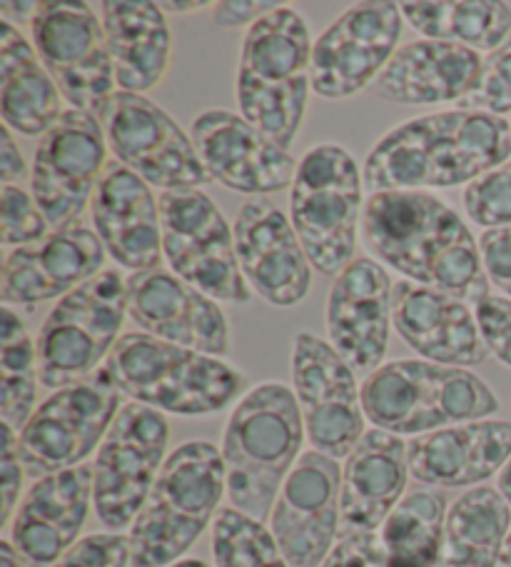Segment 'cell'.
I'll return each instance as SVG.
<instances>
[{
  "label": "cell",
  "mask_w": 511,
  "mask_h": 567,
  "mask_svg": "<svg viewBox=\"0 0 511 567\" xmlns=\"http://www.w3.org/2000/svg\"><path fill=\"white\" fill-rule=\"evenodd\" d=\"M365 246L419 286L445 290L471 308L489 292L481 248L459 213L437 195L385 190L369 195L362 213Z\"/></svg>",
  "instance_id": "1"
},
{
  "label": "cell",
  "mask_w": 511,
  "mask_h": 567,
  "mask_svg": "<svg viewBox=\"0 0 511 567\" xmlns=\"http://www.w3.org/2000/svg\"><path fill=\"white\" fill-rule=\"evenodd\" d=\"M511 158V123L481 111L425 115L389 131L369 151L365 188L425 190L474 183Z\"/></svg>",
  "instance_id": "2"
},
{
  "label": "cell",
  "mask_w": 511,
  "mask_h": 567,
  "mask_svg": "<svg viewBox=\"0 0 511 567\" xmlns=\"http://www.w3.org/2000/svg\"><path fill=\"white\" fill-rule=\"evenodd\" d=\"M302 410L294 390L262 383L240 398L222 437L228 497L234 511L270 520L292 467L302 457Z\"/></svg>",
  "instance_id": "3"
},
{
  "label": "cell",
  "mask_w": 511,
  "mask_h": 567,
  "mask_svg": "<svg viewBox=\"0 0 511 567\" xmlns=\"http://www.w3.org/2000/svg\"><path fill=\"white\" fill-rule=\"evenodd\" d=\"M228 493L222 450L208 440L175 447L131 527L133 567H170L200 540Z\"/></svg>",
  "instance_id": "4"
},
{
  "label": "cell",
  "mask_w": 511,
  "mask_h": 567,
  "mask_svg": "<svg viewBox=\"0 0 511 567\" xmlns=\"http://www.w3.org/2000/svg\"><path fill=\"white\" fill-rule=\"evenodd\" d=\"M312 48L307 21L284 6L244 35L234 83L240 113L284 151L298 138L307 111Z\"/></svg>",
  "instance_id": "5"
},
{
  "label": "cell",
  "mask_w": 511,
  "mask_h": 567,
  "mask_svg": "<svg viewBox=\"0 0 511 567\" xmlns=\"http://www.w3.org/2000/svg\"><path fill=\"white\" fill-rule=\"evenodd\" d=\"M121 393L133 403L182 417L215 415L240 398L244 378L222 358L205 355L147 332H127L107 358Z\"/></svg>",
  "instance_id": "6"
},
{
  "label": "cell",
  "mask_w": 511,
  "mask_h": 567,
  "mask_svg": "<svg viewBox=\"0 0 511 567\" xmlns=\"http://www.w3.org/2000/svg\"><path fill=\"white\" fill-rule=\"evenodd\" d=\"M362 405L372 425L399 437H419L499 413L494 390L479 375L429 360L382 365L362 385Z\"/></svg>",
  "instance_id": "7"
},
{
  "label": "cell",
  "mask_w": 511,
  "mask_h": 567,
  "mask_svg": "<svg viewBox=\"0 0 511 567\" xmlns=\"http://www.w3.org/2000/svg\"><path fill=\"white\" fill-rule=\"evenodd\" d=\"M365 178L340 145H317L298 165L290 193V220L314 270L340 278L357 252Z\"/></svg>",
  "instance_id": "8"
},
{
  "label": "cell",
  "mask_w": 511,
  "mask_h": 567,
  "mask_svg": "<svg viewBox=\"0 0 511 567\" xmlns=\"http://www.w3.org/2000/svg\"><path fill=\"white\" fill-rule=\"evenodd\" d=\"M127 316V280L103 270L67 292L51 310L38 338V375L45 388H71L111 358Z\"/></svg>",
  "instance_id": "9"
},
{
  "label": "cell",
  "mask_w": 511,
  "mask_h": 567,
  "mask_svg": "<svg viewBox=\"0 0 511 567\" xmlns=\"http://www.w3.org/2000/svg\"><path fill=\"white\" fill-rule=\"evenodd\" d=\"M170 423L143 403L121 408L93 463V507L97 520L121 533L140 515L165 465Z\"/></svg>",
  "instance_id": "10"
},
{
  "label": "cell",
  "mask_w": 511,
  "mask_h": 567,
  "mask_svg": "<svg viewBox=\"0 0 511 567\" xmlns=\"http://www.w3.org/2000/svg\"><path fill=\"white\" fill-rule=\"evenodd\" d=\"M31 33L38 58L65 101L103 123L117 81L105 31L93 8L75 0L41 3Z\"/></svg>",
  "instance_id": "11"
},
{
  "label": "cell",
  "mask_w": 511,
  "mask_h": 567,
  "mask_svg": "<svg viewBox=\"0 0 511 567\" xmlns=\"http://www.w3.org/2000/svg\"><path fill=\"white\" fill-rule=\"evenodd\" d=\"M163 256L175 276L222 302H248L252 290L234 250V233L208 195L167 190L160 195Z\"/></svg>",
  "instance_id": "12"
},
{
  "label": "cell",
  "mask_w": 511,
  "mask_h": 567,
  "mask_svg": "<svg viewBox=\"0 0 511 567\" xmlns=\"http://www.w3.org/2000/svg\"><path fill=\"white\" fill-rule=\"evenodd\" d=\"M121 413V388L111 370L101 368L83 383L53 393L18 433L25 473L45 475L71 471L103 445Z\"/></svg>",
  "instance_id": "13"
},
{
  "label": "cell",
  "mask_w": 511,
  "mask_h": 567,
  "mask_svg": "<svg viewBox=\"0 0 511 567\" xmlns=\"http://www.w3.org/2000/svg\"><path fill=\"white\" fill-rule=\"evenodd\" d=\"M103 131L117 161L147 185L167 193L200 190L212 183L190 135L150 97L117 91L105 113Z\"/></svg>",
  "instance_id": "14"
},
{
  "label": "cell",
  "mask_w": 511,
  "mask_h": 567,
  "mask_svg": "<svg viewBox=\"0 0 511 567\" xmlns=\"http://www.w3.org/2000/svg\"><path fill=\"white\" fill-rule=\"evenodd\" d=\"M292 383L312 450L340 461L365 437L357 373L322 338L300 332L292 346Z\"/></svg>",
  "instance_id": "15"
},
{
  "label": "cell",
  "mask_w": 511,
  "mask_h": 567,
  "mask_svg": "<svg viewBox=\"0 0 511 567\" xmlns=\"http://www.w3.org/2000/svg\"><path fill=\"white\" fill-rule=\"evenodd\" d=\"M107 138L103 123L83 111H63L38 145L31 188L38 208L55 230L77 223L105 171Z\"/></svg>",
  "instance_id": "16"
},
{
  "label": "cell",
  "mask_w": 511,
  "mask_h": 567,
  "mask_svg": "<svg viewBox=\"0 0 511 567\" xmlns=\"http://www.w3.org/2000/svg\"><path fill=\"white\" fill-rule=\"evenodd\" d=\"M397 3H362L334 21L312 48V91L345 101L377 83L401 35Z\"/></svg>",
  "instance_id": "17"
},
{
  "label": "cell",
  "mask_w": 511,
  "mask_h": 567,
  "mask_svg": "<svg viewBox=\"0 0 511 567\" xmlns=\"http://www.w3.org/2000/svg\"><path fill=\"white\" fill-rule=\"evenodd\" d=\"M342 525V467L307 450L284 481L270 530L290 567H320L337 545Z\"/></svg>",
  "instance_id": "18"
},
{
  "label": "cell",
  "mask_w": 511,
  "mask_h": 567,
  "mask_svg": "<svg viewBox=\"0 0 511 567\" xmlns=\"http://www.w3.org/2000/svg\"><path fill=\"white\" fill-rule=\"evenodd\" d=\"M232 233L250 290L278 308H292L307 298L312 262L280 205L268 198H250L240 208Z\"/></svg>",
  "instance_id": "19"
},
{
  "label": "cell",
  "mask_w": 511,
  "mask_h": 567,
  "mask_svg": "<svg viewBox=\"0 0 511 567\" xmlns=\"http://www.w3.org/2000/svg\"><path fill=\"white\" fill-rule=\"evenodd\" d=\"M127 312L147 336L165 343L222 358L230 350V326L218 300L165 270L127 278Z\"/></svg>",
  "instance_id": "20"
},
{
  "label": "cell",
  "mask_w": 511,
  "mask_h": 567,
  "mask_svg": "<svg viewBox=\"0 0 511 567\" xmlns=\"http://www.w3.org/2000/svg\"><path fill=\"white\" fill-rule=\"evenodd\" d=\"M190 133L202 165L225 188L258 198L262 193L292 188L298 163L242 115L205 111L195 118Z\"/></svg>",
  "instance_id": "21"
},
{
  "label": "cell",
  "mask_w": 511,
  "mask_h": 567,
  "mask_svg": "<svg viewBox=\"0 0 511 567\" xmlns=\"http://www.w3.org/2000/svg\"><path fill=\"white\" fill-rule=\"evenodd\" d=\"M392 290L385 268L372 258H357L334 278L327 300L330 346L357 375L377 373L387 355Z\"/></svg>",
  "instance_id": "22"
},
{
  "label": "cell",
  "mask_w": 511,
  "mask_h": 567,
  "mask_svg": "<svg viewBox=\"0 0 511 567\" xmlns=\"http://www.w3.org/2000/svg\"><path fill=\"white\" fill-rule=\"evenodd\" d=\"M105 256L101 236L87 225L75 223L55 230L33 246L8 252L0 270V298L6 306H38L65 298L101 272Z\"/></svg>",
  "instance_id": "23"
},
{
  "label": "cell",
  "mask_w": 511,
  "mask_h": 567,
  "mask_svg": "<svg viewBox=\"0 0 511 567\" xmlns=\"http://www.w3.org/2000/svg\"><path fill=\"white\" fill-rule=\"evenodd\" d=\"M93 505V465L45 475L18 505L11 543L28 567H53L81 543Z\"/></svg>",
  "instance_id": "24"
},
{
  "label": "cell",
  "mask_w": 511,
  "mask_h": 567,
  "mask_svg": "<svg viewBox=\"0 0 511 567\" xmlns=\"http://www.w3.org/2000/svg\"><path fill=\"white\" fill-rule=\"evenodd\" d=\"M392 322L399 338L429 363L474 368L489 358L474 308L445 290L411 280L397 282L392 290Z\"/></svg>",
  "instance_id": "25"
},
{
  "label": "cell",
  "mask_w": 511,
  "mask_h": 567,
  "mask_svg": "<svg viewBox=\"0 0 511 567\" xmlns=\"http://www.w3.org/2000/svg\"><path fill=\"white\" fill-rule=\"evenodd\" d=\"M93 225L117 266L133 272L157 270L163 256L160 205L150 185L121 161L105 165L93 203Z\"/></svg>",
  "instance_id": "26"
},
{
  "label": "cell",
  "mask_w": 511,
  "mask_h": 567,
  "mask_svg": "<svg viewBox=\"0 0 511 567\" xmlns=\"http://www.w3.org/2000/svg\"><path fill=\"white\" fill-rule=\"evenodd\" d=\"M409 473L437 487H467L499 475L511 461V420H474L407 443Z\"/></svg>",
  "instance_id": "27"
},
{
  "label": "cell",
  "mask_w": 511,
  "mask_h": 567,
  "mask_svg": "<svg viewBox=\"0 0 511 567\" xmlns=\"http://www.w3.org/2000/svg\"><path fill=\"white\" fill-rule=\"evenodd\" d=\"M409 475L405 440L379 427L367 430L342 471L340 537L382 530L401 503Z\"/></svg>",
  "instance_id": "28"
},
{
  "label": "cell",
  "mask_w": 511,
  "mask_h": 567,
  "mask_svg": "<svg viewBox=\"0 0 511 567\" xmlns=\"http://www.w3.org/2000/svg\"><path fill=\"white\" fill-rule=\"evenodd\" d=\"M484 68L481 53L457 43L415 41L399 48L375 83L382 101L397 105L461 103Z\"/></svg>",
  "instance_id": "29"
},
{
  "label": "cell",
  "mask_w": 511,
  "mask_h": 567,
  "mask_svg": "<svg viewBox=\"0 0 511 567\" xmlns=\"http://www.w3.org/2000/svg\"><path fill=\"white\" fill-rule=\"evenodd\" d=\"M115 81L143 95L163 81L170 63V28L160 6L147 0H107L101 6Z\"/></svg>",
  "instance_id": "30"
},
{
  "label": "cell",
  "mask_w": 511,
  "mask_h": 567,
  "mask_svg": "<svg viewBox=\"0 0 511 567\" xmlns=\"http://www.w3.org/2000/svg\"><path fill=\"white\" fill-rule=\"evenodd\" d=\"M0 113L6 128L38 138L61 121V91L13 23L0 25Z\"/></svg>",
  "instance_id": "31"
},
{
  "label": "cell",
  "mask_w": 511,
  "mask_h": 567,
  "mask_svg": "<svg viewBox=\"0 0 511 567\" xmlns=\"http://www.w3.org/2000/svg\"><path fill=\"white\" fill-rule=\"evenodd\" d=\"M511 505L497 487L479 485L447 513L439 567H497L511 533Z\"/></svg>",
  "instance_id": "32"
},
{
  "label": "cell",
  "mask_w": 511,
  "mask_h": 567,
  "mask_svg": "<svg viewBox=\"0 0 511 567\" xmlns=\"http://www.w3.org/2000/svg\"><path fill=\"white\" fill-rule=\"evenodd\" d=\"M401 18L427 41L457 43L494 53L511 35V8L494 0L474 3H401Z\"/></svg>",
  "instance_id": "33"
},
{
  "label": "cell",
  "mask_w": 511,
  "mask_h": 567,
  "mask_svg": "<svg viewBox=\"0 0 511 567\" xmlns=\"http://www.w3.org/2000/svg\"><path fill=\"white\" fill-rule=\"evenodd\" d=\"M447 513L441 493L415 491L401 497L379 533L385 567H439Z\"/></svg>",
  "instance_id": "34"
},
{
  "label": "cell",
  "mask_w": 511,
  "mask_h": 567,
  "mask_svg": "<svg viewBox=\"0 0 511 567\" xmlns=\"http://www.w3.org/2000/svg\"><path fill=\"white\" fill-rule=\"evenodd\" d=\"M38 346L11 308L0 310V417L21 430L35 413Z\"/></svg>",
  "instance_id": "35"
},
{
  "label": "cell",
  "mask_w": 511,
  "mask_h": 567,
  "mask_svg": "<svg viewBox=\"0 0 511 567\" xmlns=\"http://www.w3.org/2000/svg\"><path fill=\"white\" fill-rule=\"evenodd\" d=\"M215 567H290L272 530L234 507H220L212 523Z\"/></svg>",
  "instance_id": "36"
},
{
  "label": "cell",
  "mask_w": 511,
  "mask_h": 567,
  "mask_svg": "<svg viewBox=\"0 0 511 567\" xmlns=\"http://www.w3.org/2000/svg\"><path fill=\"white\" fill-rule=\"evenodd\" d=\"M45 236H51L48 220L33 195L25 193L21 185H3L0 190V243L23 248Z\"/></svg>",
  "instance_id": "37"
},
{
  "label": "cell",
  "mask_w": 511,
  "mask_h": 567,
  "mask_svg": "<svg viewBox=\"0 0 511 567\" xmlns=\"http://www.w3.org/2000/svg\"><path fill=\"white\" fill-rule=\"evenodd\" d=\"M465 208L481 228H511V161L469 185Z\"/></svg>",
  "instance_id": "38"
},
{
  "label": "cell",
  "mask_w": 511,
  "mask_h": 567,
  "mask_svg": "<svg viewBox=\"0 0 511 567\" xmlns=\"http://www.w3.org/2000/svg\"><path fill=\"white\" fill-rule=\"evenodd\" d=\"M459 107L461 111L501 115V118L511 113V35L494 53L484 58V68H481L474 91L459 103Z\"/></svg>",
  "instance_id": "39"
},
{
  "label": "cell",
  "mask_w": 511,
  "mask_h": 567,
  "mask_svg": "<svg viewBox=\"0 0 511 567\" xmlns=\"http://www.w3.org/2000/svg\"><path fill=\"white\" fill-rule=\"evenodd\" d=\"M131 563V537L121 533H95L83 537L71 553L53 567H127Z\"/></svg>",
  "instance_id": "40"
},
{
  "label": "cell",
  "mask_w": 511,
  "mask_h": 567,
  "mask_svg": "<svg viewBox=\"0 0 511 567\" xmlns=\"http://www.w3.org/2000/svg\"><path fill=\"white\" fill-rule=\"evenodd\" d=\"M474 316L489 355L511 368V298L487 296L474 306Z\"/></svg>",
  "instance_id": "41"
},
{
  "label": "cell",
  "mask_w": 511,
  "mask_h": 567,
  "mask_svg": "<svg viewBox=\"0 0 511 567\" xmlns=\"http://www.w3.org/2000/svg\"><path fill=\"white\" fill-rule=\"evenodd\" d=\"M0 495H3V507H0V525L8 527L13 523L18 511V497H21L23 487V471L25 465L21 461V440H18V430L11 425H0Z\"/></svg>",
  "instance_id": "42"
},
{
  "label": "cell",
  "mask_w": 511,
  "mask_h": 567,
  "mask_svg": "<svg viewBox=\"0 0 511 567\" xmlns=\"http://www.w3.org/2000/svg\"><path fill=\"white\" fill-rule=\"evenodd\" d=\"M320 567H385V547L377 533L340 537Z\"/></svg>",
  "instance_id": "43"
},
{
  "label": "cell",
  "mask_w": 511,
  "mask_h": 567,
  "mask_svg": "<svg viewBox=\"0 0 511 567\" xmlns=\"http://www.w3.org/2000/svg\"><path fill=\"white\" fill-rule=\"evenodd\" d=\"M479 248L489 280L511 298V228L487 230Z\"/></svg>",
  "instance_id": "44"
},
{
  "label": "cell",
  "mask_w": 511,
  "mask_h": 567,
  "mask_svg": "<svg viewBox=\"0 0 511 567\" xmlns=\"http://www.w3.org/2000/svg\"><path fill=\"white\" fill-rule=\"evenodd\" d=\"M280 3H215L212 6V23L220 25V28H228V31H232V28H242L248 25L250 28L262 21L264 16H270L274 11H280Z\"/></svg>",
  "instance_id": "45"
},
{
  "label": "cell",
  "mask_w": 511,
  "mask_h": 567,
  "mask_svg": "<svg viewBox=\"0 0 511 567\" xmlns=\"http://www.w3.org/2000/svg\"><path fill=\"white\" fill-rule=\"evenodd\" d=\"M28 175L25 161L11 135V128L0 131V181L3 185H21Z\"/></svg>",
  "instance_id": "46"
},
{
  "label": "cell",
  "mask_w": 511,
  "mask_h": 567,
  "mask_svg": "<svg viewBox=\"0 0 511 567\" xmlns=\"http://www.w3.org/2000/svg\"><path fill=\"white\" fill-rule=\"evenodd\" d=\"M38 6L41 3H0V13H3V21L11 23V21H21L23 23H33V18L38 13Z\"/></svg>",
  "instance_id": "47"
},
{
  "label": "cell",
  "mask_w": 511,
  "mask_h": 567,
  "mask_svg": "<svg viewBox=\"0 0 511 567\" xmlns=\"http://www.w3.org/2000/svg\"><path fill=\"white\" fill-rule=\"evenodd\" d=\"M0 567H28L11 540L0 543Z\"/></svg>",
  "instance_id": "48"
},
{
  "label": "cell",
  "mask_w": 511,
  "mask_h": 567,
  "mask_svg": "<svg viewBox=\"0 0 511 567\" xmlns=\"http://www.w3.org/2000/svg\"><path fill=\"white\" fill-rule=\"evenodd\" d=\"M163 11H175V13H192V11H205V8H210V3H160Z\"/></svg>",
  "instance_id": "49"
},
{
  "label": "cell",
  "mask_w": 511,
  "mask_h": 567,
  "mask_svg": "<svg viewBox=\"0 0 511 567\" xmlns=\"http://www.w3.org/2000/svg\"><path fill=\"white\" fill-rule=\"evenodd\" d=\"M499 493L504 495V501L511 505V461L504 465V471L499 473Z\"/></svg>",
  "instance_id": "50"
},
{
  "label": "cell",
  "mask_w": 511,
  "mask_h": 567,
  "mask_svg": "<svg viewBox=\"0 0 511 567\" xmlns=\"http://www.w3.org/2000/svg\"><path fill=\"white\" fill-rule=\"evenodd\" d=\"M170 567H212V565L200 560V557H185V560L175 563V565H170Z\"/></svg>",
  "instance_id": "51"
},
{
  "label": "cell",
  "mask_w": 511,
  "mask_h": 567,
  "mask_svg": "<svg viewBox=\"0 0 511 567\" xmlns=\"http://www.w3.org/2000/svg\"><path fill=\"white\" fill-rule=\"evenodd\" d=\"M501 565H507V567H511V533H509V537H507V543H504V553H501Z\"/></svg>",
  "instance_id": "52"
}]
</instances>
